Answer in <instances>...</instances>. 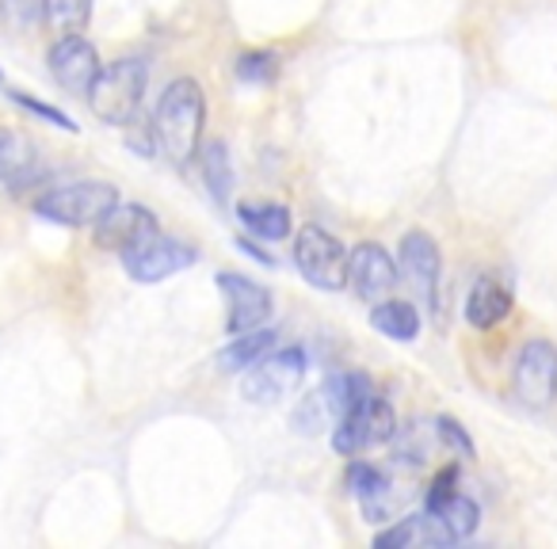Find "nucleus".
<instances>
[{"mask_svg":"<svg viewBox=\"0 0 557 549\" xmlns=\"http://www.w3.org/2000/svg\"><path fill=\"white\" fill-rule=\"evenodd\" d=\"M508 313H511L508 287H504L500 279H493V275H481V279L470 287V298H466V321L485 333V328L500 325Z\"/></svg>","mask_w":557,"mask_h":549,"instance_id":"14","label":"nucleus"},{"mask_svg":"<svg viewBox=\"0 0 557 549\" xmlns=\"http://www.w3.org/2000/svg\"><path fill=\"white\" fill-rule=\"evenodd\" d=\"M295 263L302 279L318 290L348 287V248L321 225H302L295 233Z\"/></svg>","mask_w":557,"mask_h":549,"instance_id":"4","label":"nucleus"},{"mask_svg":"<svg viewBox=\"0 0 557 549\" xmlns=\"http://www.w3.org/2000/svg\"><path fill=\"white\" fill-rule=\"evenodd\" d=\"M0 16L12 27H27L42 20V0H0Z\"/></svg>","mask_w":557,"mask_h":549,"instance_id":"24","label":"nucleus"},{"mask_svg":"<svg viewBox=\"0 0 557 549\" xmlns=\"http://www.w3.org/2000/svg\"><path fill=\"white\" fill-rule=\"evenodd\" d=\"M455 492H458V470H455V465H447V470L432 481V488H428L424 508H435V503H443L447 496H455Z\"/></svg>","mask_w":557,"mask_h":549,"instance_id":"26","label":"nucleus"},{"mask_svg":"<svg viewBox=\"0 0 557 549\" xmlns=\"http://www.w3.org/2000/svg\"><path fill=\"white\" fill-rule=\"evenodd\" d=\"M511 389L527 409H549L557 397V348L549 340H527L519 348Z\"/></svg>","mask_w":557,"mask_h":549,"instance_id":"7","label":"nucleus"},{"mask_svg":"<svg viewBox=\"0 0 557 549\" xmlns=\"http://www.w3.org/2000/svg\"><path fill=\"white\" fill-rule=\"evenodd\" d=\"M397 435V412L394 404L382 394H374L367 404L344 412L333 427V450L344 458L363 454L367 447H379V442H389Z\"/></svg>","mask_w":557,"mask_h":549,"instance_id":"5","label":"nucleus"},{"mask_svg":"<svg viewBox=\"0 0 557 549\" xmlns=\"http://www.w3.org/2000/svg\"><path fill=\"white\" fill-rule=\"evenodd\" d=\"M329 420H336V412H333V404H329V394L325 389H318V394H310L302 401V409L295 412V432L298 435H318L321 427L329 424Z\"/></svg>","mask_w":557,"mask_h":549,"instance_id":"22","label":"nucleus"},{"mask_svg":"<svg viewBox=\"0 0 557 549\" xmlns=\"http://www.w3.org/2000/svg\"><path fill=\"white\" fill-rule=\"evenodd\" d=\"M237 217L263 240H287L295 222H290V210L278 207V202H240Z\"/></svg>","mask_w":557,"mask_h":549,"instance_id":"17","label":"nucleus"},{"mask_svg":"<svg viewBox=\"0 0 557 549\" xmlns=\"http://www.w3.org/2000/svg\"><path fill=\"white\" fill-rule=\"evenodd\" d=\"M306 351L302 348H283V351H271L263 355L252 371H245V397L252 404H275L283 397H290L306 378Z\"/></svg>","mask_w":557,"mask_h":549,"instance_id":"6","label":"nucleus"},{"mask_svg":"<svg viewBox=\"0 0 557 549\" xmlns=\"http://www.w3.org/2000/svg\"><path fill=\"white\" fill-rule=\"evenodd\" d=\"M119 202L123 199H119L115 184H103V179H77V184H62V187L42 191L32 207H35V214L47 217V222L85 229V225H100Z\"/></svg>","mask_w":557,"mask_h":549,"instance_id":"2","label":"nucleus"},{"mask_svg":"<svg viewBox=\"0 0 557 549\" xmlns=\"http://www.w3.org/2000/svg\"><path fill=\"white\" fill-rule=\"evenodd\" d=\"M271 351H275V328L260 325V328H252V333L233 336V340L218 351V366H222L225 374H245V371H252L263 355H271Z\"/></svg>","mask_w":557,"mask_h":549,"instance_id":"15","label":"nucleus"},{"mask_svg":"<svg viewBox=\"0 0 557 549\" xmlns=\"http://www.w3.org/2000/svg\"><path fill=\"white\" fill-rule=\"evenodd\" d=\"M371 325L379 328L382 336H389V340L409 344V340H417V333H420V313L412 302L382 298V302H374V310H371Z\"/></svg>","mask_w":557,"mask_h":549,"instance_id":"16","label":"nucleus"},{"mask_svg":"<svg viewBox=\"0 0 557 549\" xmlns=\"http://www.w3.org/2000/svg\"><path fill=\"white\" fill-rule=\"evenodd\" d=\"M157 233H161V225H157L153 210L141 207V202H119V207L96 225V240L119 255L146 245V240H153Z\"/></svg>","mask_w":557,"mask_h":549,"instance_id":"12","label":"nucleus"},{"mask_svg":"<svg viewBox=\"0 0 557 549\" xmlns=\"http://www.w3.org/2000/svg\"><path fill=\"white\" fill-rule=\"evenodd\" d=\"M146 85H149V65L141 58H119V62L100 70L92 92H88V108H92V115L100 123L126 126L138 115Z\"/></svg>","mask_w":557,"mask_h":549,"instance_id":"3","label":"nucleus"},{"mask_svg":"<svg viewBox=\"0 0 557 549\" xmlns=\"http://www.w3.org/2000/svg\"><path fill=\"white\" fill-rule=\"evenodd\" d=\"M218 287H222V298H225V328H230V336L252 333V328L268 325L271 305H275L268 287H260V283L248 279V275H237V271H222V275H218Z\"/></svg>","mask_w":557,"mask_h":549,"instance_id":"8","label":"nucleus"},{"mask_svg":"<svg viewBox=\"0 0 557 549\" xmlns=\"http://www.w3.org/2000/svg\"><path fill=\"white\" fill-rule=\"evenodd\" d=\"M435 427H440V435L450 442V447L458 450V454H462V458H473V442H470V435L462 432V424H458V420L440 416V424H435Z\"/></svg>","mask_w":557,"mask_h":549,"instance_id":"27","label":"nucleus"},{"mask_svg":"<svg viewBox=\"0 0 557 549\" xmlns=\"http://www.w3.org/2000/svg\"><path fill=\"white\" fill-rule=\"evenodd\" d=\"M202 118H207V100H202V88L191 77L172 80L161 92L153 111V134L176 164H187L199 153Z\"/></svg>","mask_w":557,"mask_h":549,"instance_id":"1","label":"nucleus"},{"mask_svg":"<svg viewBox=\"0 0 557 549\" xmlns=\"http://www.w3.org/2000/svg\"><path fill=\"white\" fill-rule=\"evenodd\" d=\"M191 263H195V248L180 245L172 237H161V233L153 240H146V245L123 252V267L134 283H164L176 271L191 267Z\"/></svg>","mask_w":557,"mask_h":549,"instance_id":"11","label":"nucleus"},{"mask_svg":"<svg viewBox=\"0 0 557 549\" xmlns=\"http://www.w3.org/2000/svg\"><path fill=\"white\" fill-rule=\"evenodd\" d=\"M397 279H401V267L374 240H363V245H356L348 252V287L359 302H382V298H389Z\"/></svg>","mask_w":557,"mask_h":549,"instance_id":"9","label":"nucleus"},{"mask_svg":"<svg viewBox=\"0 0 557 549\" xmlns=\"http://www.w3.org/2000/svg\"><path fill=\"white\" fill-rule=\"evenodd\" d=\"M202 179H207V191L214 202H225L233 191V164H230V149L225 141H210L202 149Z\"/></svg>","mask_w":557,"mask_h":549,"instance_id":"20","label":"nucleus"},{"mask_svg":"<svg viewBox=\"0 0 557 549\" xmlns=\"http://www.w3.org/2000/svg\"><path fill=\"white\" fill-rule=\"evenodd\" d=\"M42 24L58 35H81L92 24V0H42Z\"/></svg>","mask_w":557,"mask_h":549,"instance_id":"18","label":"nucleus"},{"mask_svg":"<svg viewBox=\"0 0 557 549\" xmlns=\"http://www.w3.org/2000/svg\"><path fill=\"white\" fill-rule=\"evenodd\" d=\"M12 100L20 103V108H27V111H35L39 118H47V123H54V126H62V130H77V123H73L65 111H58V108H47V103H39V100H32V96H20V92H12Z\"/></svg>","mask_w":557,"mask_h":549,"instance_id":"25","label":"nucleus"},{"mask_svg":"<svg viewBox=\"0 0 557 549\" xmlns=\"http://www.w3.org/2000/svg\"><path fill=\"white\" fill-rule=\"evenodd\" d=\"M397 267L401 275L428 298L435 302V287H440V271H443V260H440V248L428 233L412 229L401 237V248H397Z\"/></svg>","mask_w":557,"mask_h":549,"instance_id":"13","label":"nucleus"},{"mask_svg":"<svg viewBox=\"0 0 557 549\" xmlns=\"http://www.w3.org/2000/svg\"><path fill=\"white\" fill-rule=\"evenodd\" d=\"M432 511L440 515V523H443V531L450 534V541H466L473 531H478V523H481L478 503H473L470 496H462V492L447 496V500L435 503Z\"/></svg>","mask_w":557,"mask_h":549,"instance_id":"19","label":"nucleus"},{"mask_svg":"<svg viewBox=\"0 0 557 549\" xmlns=\"http://www.w3.org/2000/svg\"><path fill=\"white\" fill-rule=\"evenodd\" d=\"M100 54L88 39L81 35H62V39L50 47V77L65 88L70 96H85L92 92L96 77H100Z\"/></svg>","mask_w":557,"mask_h":549,"instance_id":"10","label":"nucleus"},{"mask_svg":"<svg viewBox=\"0 0 557 549\" xmlns=\"http://www.w3.org/2000/svg\"><path fill=\"white\" fill-rule=\"evenodd\" d=\"M32 164V141L24 134L0 130V179H20Z\"/></svg>","mask_w":557,"mask_h":549,"instance_id":"21","label":"nucleus"},{"mask_svg":"<svg viewBox=\"0 0 557 549\" xmlns=\"http://www.w3.org/2000/svg\"><path fill=\"white\" fill-rule=\"evenodd\" d=\"M233 70H237V77L248 80V85H271L278 73V58L268 54V50H252V54H240Z\"/></svg>","mask_w":557,"mask_h":549,"instance_id":"23","label":"nucleus"}]
</instances>
